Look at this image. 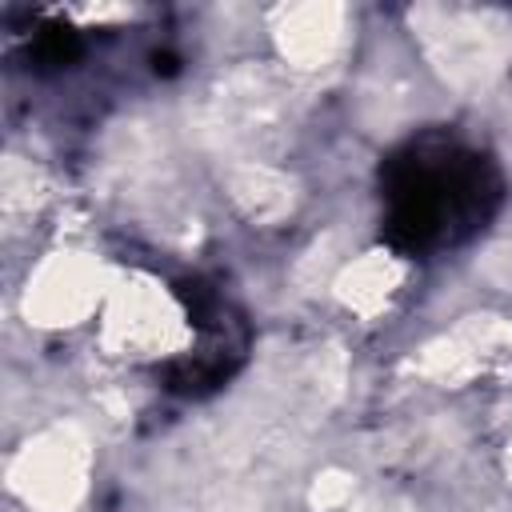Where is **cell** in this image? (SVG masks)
Listing matches in <instances>:
<instances>
[{"instance_id":"cell-2","label":"cell","mask_w":512,"mask_h":512,"mask_svg":"<svg viewBox=\"0 0 512 512\" xmlns=\"http://www.w3.org/2000/svg\"><path fill=\"white\" fill-rule=\"evenodd\" d=\"M152 72L156 76H176L180 72V56L176 52H152Z\"/></svg>"},{"instance_id":"cell-1","label":"cell","mask_w":512,"mask_h":512,"mask_svg":"<svg viewBox=\"0 0 512 512\" xmlns=\"http://www.w3.org/2000/svg\"><path fill=\"white\" fill-rule=\"evenodd\" d=\"M80 52H84L80 36H76L72 28H64V24L40 28L36 40H32V60H36V68H68V64L80 60Z\"/></svg>"}]
</instances>
